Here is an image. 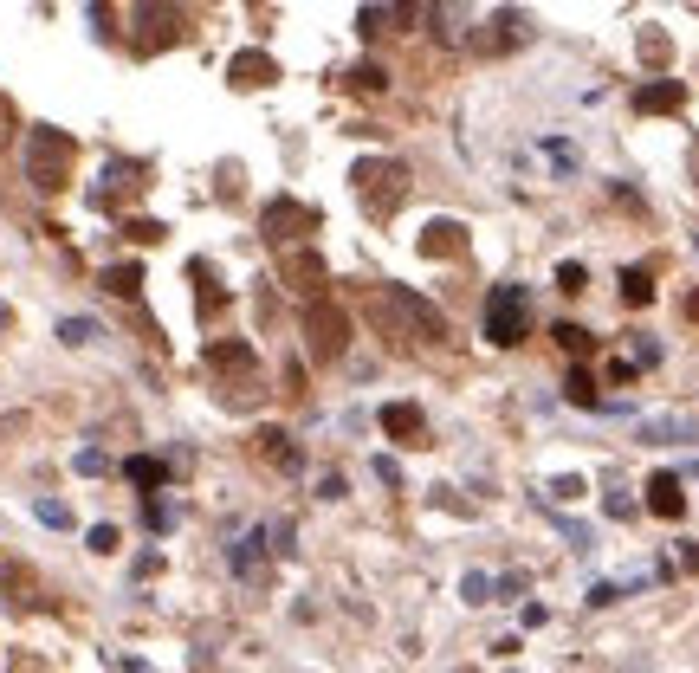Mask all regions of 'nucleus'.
<instances>
[{
	"mask_svg": "<svg viewBox=\"0 0 699 673\" xmlns=\"http://www.w3.org/2000/svg\"><path fill=\"white\" fill-rule=\"evenodd\" d=\"M415 13L421 7H356V26H363V39H382V33H402Z\"/></svg>",
	"mask_w": 699,
	"mask_h": 673,
	"instance_id": "14",
	"label": "nucleus"
},
{
	"mask_svg": "<svg viewBox=\"0 0 699 673\" xmlns=\"http://www.w3.org/2000/svg\"><path fill=\"white\" fill-rule=\"evenodd\" d=\"M622 298H628V305H648V298H654V272L648 266H628L622 272Z\"/></svg>",
	"mask_w": 699,
	"mask_h": 673,
	"instance_id": "20",
	"label": "nucleus"
},
{
	"mask_svg": "<svg viewBox=\"0 0 699 673\" xmlns=\"http://www.w3.org/2000/svg\"><path fill=\"white\" fill-rule=\"evenodd\" d=\"M0 589H7L13 602H26V570H0Z\"/></svg>",
	"mask_w": 699,
	"mask_h": 673,
	"instance_id": "39",
	"label": "nucleus"
},
{
	"mask_svg": "<svg viewBox=\"0 0 699 673\" xmlns=\"http://www.w3.org/2000/svg\"><path fill=\"white\" fill-rule=\"evenodd\" d=\"M78 473H91V479H98V473H111V453L85 447V453H78Z\"/></svg>",
	"mask_w": 699,
	"mask_h": 673,
	"instance_id": "34",
	"label": "nucleus"
},
{
	"mask_svg": "<svg viewBox=\"0 0 699 673\" xmlns=\"http://www.w3.org/2000/svg\"><path fill=\"white\" fill-rule=\"evenodd\" d=\"M227 78L240 91H259V85H272V78H279V65H272V52H233Z\"/></svg>",
	"mask_w": 699,
	"mask_h": 673,
	"instance_id": "9",
	"label": "nucleus"
},
{
	"mask_svg": "<svg viewBox=\"0 0 699 673\" xmlns=\"http://www.w3.org/2000/svg\"><path fill=\"white\" fill-rule=\"evenodd\" d=\"M59 337H65V343H72V350H78V343H98L104 331H98V324H91V318H59Z\"/></svg>",
	"mask_w": 699,
	"mask_h": 673,
	"instance_id": "25",
	"label": "nucleus"
},
{
	"mask_svg": "<svg viewBox=\"0 0 699 673\" xmlns=\"http://www.w3.org/2000/svg\"><path fill=\"white\" fill-rule=\"evenodd\" d=\"M344 85H350V91H382V85H389V72H382L376 59H363L356 72H344Z\"/></svg>",
	"mask_w": 699,
	"mask_h": 673,
	"instance_id": "21",
	"label": "nucleus"
},
{
	"mask_svg": "<svg viewBox=\"0 0 699 673\" xmlns=\"http://www.w3.org/2000/svg\"><path fill=\"white\" fill-rule=\"evenodd\" d=\"M175 525V505H162V499H149V531H169Z\"/></svg>",
	"mask_w": 699,
	"mask_h": 673,
	"instance_id": "38",
	"label": "nucleus"
},
{
	"mask_svg": "<svg viewBox=\"0 0 699 673\" xmlns=\"http://www.w3.org/2000/svg\"><path fill=\"white\" fill-rule=\"evenodd\" d=\"M505 46H518V13H492L486 20V33H473V52H505Z\"/></svg>",
	"mask_w": 699,
	"mask_h": 673,
	"instance_id": "15",
	"label": "nucleus"
},
{
	"mask_svg": "<svg viewBox=\"0 0 699 673\" xmlns=\"http://www.w3.org/2000/svg\"><path fill=\"white\" fill-rule=\"evenodd\" d=\"M266 551L292 557V525H285V518H272V525H266Z\"/></svg>",
	"mask_w": 699,
	"mask_h": 673,
	"instance_id": "29",
	"label": "nucleus"
},
{
	"mask_svg": "<svg viewBox=\"0 0 699 673\" xmlns=\"http://www.w3.org/2000/svg\"><path fill=\"white\" fill-rule=\"evenodd\" d=\"M641 441L687 447V441H699V421H693V415H648V421H641Z\"/></svg>",
	"mask_w": 699,
	"mask_h": 673,
	"instance_id": "10",
	"label": "nucleus"
},
{
	"mask_svg": "<svg viewBox=\"0 0 699 673\" xmlns=\"http://www.w3.org/2000/svg\"><path fill=\"white\" fill-rule=\"evenodd\" d=\"M259 453H266L279 473H298V466H305V453L292 447V434H285V428H266V434H259Z\"/></svg>",
	"mask_w": 699,
	"mask_h": 673,
	"instance_id": "16",
	"label": "nucleus"
},
{
	"mask_svg": "<svg viewBox=\"0 0 699 673\" xmlns=\"http://www.w3.org/2000/svg\"><path fill=\"white\" fill-rule=\"evenodd\" d=\"M123 479H130V486H143V492H162L169 466H162V460H130V466H123Z\"/></svg>",
	"mask_w": 699,
	"mask_h": 673,
	"instance_id": "19",
	"label": "nucleus"
},
{
	"mask_svg": "<svg viewBox=\"0 0 699 673\" xmlns=\"http://www.w3.org/2000/svg\"><path fill=\"white\" fill-rule=\"evenodd\" d=\"M285 285H298V292H305V305H318V298H331V266H324L311 246H298V253L285 259Z\"/></svg>",
	"mask_w": 699,
	"mask_h": 673,
	"instance_id": "7",
	"label": "nucleus"
},
{
	"mask_svg": "<svg viewBox=\"0 0 699 673\" xmlns=\"http://www.w3.org/2000/svg\"><path fill=\"white\" fill-rule=\"evenodd\" d=\"M641 59H654V65L667 59V33L661 26H641Z\"/></svg>",
	"mask_w": 699,
	"mask_h": 673,
	"instance_id": "28",
	"label": "nucleus"
},
{
	"mask_svg": "<svg viewBox=\"0 0 699 673\" xmlns=\"http://www.w3.org/2000/svg\"><path fill=\"white\" fill-rule=\"evenodd\" d=\"M460 602H473V609H479V602H492V576L486 570H466L460 576Z\"/></svg>",
	"mask_w": 699,
	"mask_h": 673,
	"instance_id": "23",
	"label": "nucleus"
},
{
	"mask_svg": "<svg viewBox=\"0 0 699 673\" xmlns=\"http://www.w3.org/2000/svg\"><path fill=\"white\" fill-rule=\"evenodd\" d=\"M376 479H382V486H395V492H402V460H395V453H376Z\"/></svg>",
	"mask_w": 699,
	"mask_h": 673,
	"instance_id": "32",
	"label": "nucleus"
},
{
	"mask_svg": "<svg viewBox=\"0 0 699 673\" xmlns=\"http://www.w3.org/2000/svg\"><path fill=\"white\" fill-rule=\"evenodd\" d=\"M33 512H39V525H52V531H65V525H72V505H59V499H39Z\"/></svg>",
	"mask_w": 699,
	"mask_h": 673,
	"instance_id": "27",
	"label": "nucleus"
},
{
	"mask_svg": "<svg viewBox=\"0 0 699 673\" xmlns=\"http://www.w3.org/2000/svg\"><path fill=\"white\" fill-rule=\"evenodd\" d=\"M551 337H557V343H564V350H570V356H589V350H596V337H589V331H583V324H557V331H551Z\"/></svg>",
	"mask_w": 699,
	"mask_h": 673,
	"instance_id": "24",
	"label": "nucleus"
},
{
	"mask_svg": "<svg viewBox=\"0 0 699 673\" xmlns=\"http://www.w3.org/2000/svg\"><path fill=\"white\" fill-rule=\"evenodd\" d=\"M344 492H350L344 473H324V479H318V499H344Z\"/></svg>",
	"mask_w": 699,
	"mask_h": 673,
	"instance_id": "41",
	"label": "nucleus"
},
{
	"mask_svg": "<svg viewBox=\"0 0 699 673\" xmlns=\"http://www.w3.org/2000/svg\"><path fill=\"white\" fill-rule=\"evenodd\" d=\"M123 233H130V240H143V246H149V240H162V221H130Z\"/></svg>",
	"mask_w": 699,
	"mask_h": 673,
	"instance_id": "40",
	"label": "nucleus"
},
{
	"mask_svg": "<svg viewBox=\"0 0 699 673\" xmlns=\"http://www.w3.org/2000/svg\"><path fill=\"white\" fill-rule=\"evenodd\" d=\"M551 499H564V505L583 499V479H577V473H557V479H551Z\"/></svg>",
	"mask_w": 699,
	"mask_h": 673,
	"instance_id": "33",
	"label": "nucleus"
},
{
	"mask_svg": "<svg viewBox=\"0 0 699 673\" xmlns=\"http://www.w3.org/2000/svg\"><path fill=\"white\" fill-rule=\"evenodd\" d=\"M350 182H356V195H363V208L376 214V221H389L395 208H402V195H408V169L395 156H363V162H350Z\"/></svg>",
	"mask_w": 699,
	"mask_h": 673,
	"instance_id": "2",
	"label": "nucleus"
},
{
	"mask_svg": "<svg viewBox=\"0 0 699 673\" xmlns=\"http://www.w3.org/2000/svg\"><path fill=\"white\" fill-rule=\"evenodd\" d=\"M602 505H609V518H635V499H622V492H609Z\"/></svg>",
	"mask_w": 699,
	"mask_h": 673,
	"instance_id": "44",
	"label": "nucleus"
},
{
	"mask_svg": "<svg viewBox=\"0 0 699 673\" xmlns=\"http://www.w3.org/2000/svg\"><path fill=\"white\" fill-rule=\"evenodd\" d=\"M91 551L111 557V551H117V525H91Z\"/></svg>",
	"mask_w": 699,
	"mask_h": 673,
	"instance_id": "37",
	"label": "nucleus"
},
{
	"mask_svg": "<svg viewBox=\"0 0 699 673\" xmlns=\"http://www.w3.org/2000/svg\"><path fill=\"white\" fill-rule=\"evenodd\" d=\"M544 149H551L557 169H577V149H570V143H544Z\"/></svg>",
	"mask_w": 699,
	"mask_h": 673,
	"instance_id": "42",
	"label": "nucleus"
},
{
	"mask_svg": "<svg viewBox=\"0 0 699 673\" xmlns=\"http://www.w3.org/2000/svg\"><path fill=\"white\" fill-rule=\"evenodd\" d=\"M628 363H635V369L661 363V343H654V337H635V356H628Z\"/></svg>",
	"mask_w": 699,
	"mask_h": 673,
	"instance_id": "36",
	"label": "nucleus"
},
{
	"mask_svg": "<svg viewBox=\"0 0 699 673\" xmlns=\"http://www.w3.org/2000/svg\"><path fill=\"white\" fill-rule=\"evenodd\" d=\"M525 337H531V292L525 285H499V292L486 298V343L518 350Z\"/></svg>",
	"mask_w": 699,
	"mask_h": 673,
	"instance_id": "3",
	"label": "nucleus"
},
{
	"mask_svg": "<svg viewBox=\"0 0 699 673\" xmlns=\"http://www.w3.org/2000/svg\"><path fill=\"white\" fill-rule=\"evenodd\" d=\"M259 227H266V240H279V246H292V240H305L311 227H318V214L305 208V201H266V214H259Z\"/></svg>",
	"mask_w": 699,
	"mask_h": 673,
	"instance_id": "6",
	"label": "nucleus"
},
{
	"mask_svg": "<svg viewBox=\"0 0 699 673\" xmlns=\"http://www.w3.org/2000/svg\"><path fill=\"white\" fill-rule=\"evenodd\" d=\"M583 279H589V272L577 266V259H564V266H557V292H583Z\"/></svg>",
	"mask_w": 699,
	"mask_h": 673,
	"instance_id": "31",
	"label": "nucleus"
},
{
	"mask_svg": "<svg viewBox=\"0 0 699 673\" xmlns=\"http://www.w3.org/2000/svg\"><path fill=\"white\" fill-rule=\"evenodd\" d=\"M589 602H596V609H609V602H622V583H609V576H602V583H589Z\"/></svg>",
	"mask_w": 699,
	"mask_h": 673,
	"instance_id": "35",
	"label": "nucleus"
},
{
	"mask_svg": "<svg viewBox=\"0 0 699 673\" xmlns=\"http://www.w3.org/2000/svg\"><path fill=\"white\" fill-rule=\"evenodd\" d=\"M421 253H428V259H460L466 253V221H428Z\"/></svg>",
	"mask_w": 699,
	"mask_h": 673,
	"instance_id": "11",
	"label": "nucleus"
},
{
	"mask_svg": "<svg viewBox=\"0 0 699 673\" xmlns=\"http://www.w3.org/2000/svg\"><path fill=\"white\" fill-rule=\"evenodd\" d=\"M492 596H505V602H512V596H525V570H505V576H492Z\"/></svg>",
	"mask_w": 699,
	"mask_h": 673,
	"instance_id": "30",
	"label": "nucleus"
},
{
	"mask_svg": "<svg viewBox=\"0 0 699 673\" xmlns=\"http://www.w3.org/2000/svg\"><path fill=\"white\" fill-rule=\"evenodd\" d=\"M382 428H389V441H408V447H434V434H428V415H421L415 402H389V408H382Z\"/></svg>",
	"mask_w": 699,
	"mask_h": 673,
	"instance_id": "8",
	"label": "nucleus"
},
{
	"mask_svg": "<svg viewBox=\"0 0 699 673\" xmlns=\"http://www.w3.org/2000/svg\"><path fill=\"white\" fill-rule=\"evenodd\" d=\"M208 363L214 369H240L246 376V369H253V343H208Z\"/></svg>",
	"mask_w": 699,
	"mask_h": 673,
	"instance_id": "17",
	"label": "nucleus"
},
{
	"mask_svg": "<svg viewBox=\"0 0 699 673\" xmlns=\"http://www.w3.org/2000/svg\"><path fill=\"white\" fill-rule=\"evenodd\" d=\"M564 389H570V402H577V408H596V382H589V369H570Z\"/></svg>",
	"mask_w": 699,
	"mask_h": 673,
	"instance_id": "26",
	"label": "nucleus"
},
{
	"mask_svg": "<svg viewBox=\"0 0 699 673\" xmlns=\"http://www.w3.org/2000/svg\"><path fill=\"white\" fill-rule=\"evenodd\" d=\"M648 512H654V518H680V512H687L680 473H654V479H648Z\"/></svg>",
	"mask_w": 699,
	"mask_h": 673,
	"instance_id": "13",
	"label": "nucleus"
},
{
	"mask_svg": "<svg viewBox=\"0 0 699 673\" xmlns=\"http://www.w3.org/2000/svg\"><path fill=\"white\" fill-rule=\"evenodd\" d=\"M104 292L136 298V292H143V266H104Z\"/></svg>",
	"mask_w": 699,
	"mask_h": 673,
	"instance_id": "18",
	"label": "nucleus"
},
{
	"mask_svg": "<svg viewBox=\"0 0 699 673\" xmlns=\"http://www.w3.org/2000/svg\"><path fill=\"white\" fill-rule=\"evenodd\" d=\"M680 104H687V85H680V78H654V85L635 91V111H641V117H654V111H680Z\"/></svg>",
	"mask_w": 699,
	"mask_h": 673,
	"instance_id": "12",
	"label": "nucleus"
},
{
	"mask_svg": "<svg viewBox=\"0 0 699 673\" xmlns=\"http://www.w3.org/2000/svg\"><path fill=\"white\" fill-rule=\"evenodd\" d=\"M635 376H641V369L628 363V356H615V363H609V382H635Z\"/></svg>",
	"mask_w": 699,
	"mask_h": 673,
	"instance_id": "43",
	"label": "nucleus"
},
{
	"mask_svg": "<svg viewBox=\"0 0 699 673\" xmlns=\"http://www.w3.org/2000/svg\"><path fill=\"white\" fill-rule=\"evenodd\" d=\"M389 305L408 318V331H415L421 343H447L454 337V324H447V311L441 305H428L421 292H408V285H389Z\"/></svg>",
	"mask_w": 699,
	"mask_h": 673,
	"instance_id": "5",
	"label": "nucleus"
},
{
	"mask_svg": "<svg viewBox=\"0 0 699 673\" xmlns=\"http://www.w3.org/2000/svg\"><path fill=\"white\" fill-rule=\"evenodd\" d=\"M305 343H311V356H318V363H337V356H344L350 318H344V305H337V298H318V305H305Z\"/></svg>",
	"mask_w": 699,
	"mask_h": 673,
	"instance_id": "4",
	"label": "nucleus"
},
{
	"mask_svg": "<svg viewBox=\"0 0 699 673\" xmlns=\"http://www.w3.org/2000/svg\"><path fill=\"white\" fill-rule=\"evenodd\" d=\"M72 156H78V143L65 130H52V123L26 130V182H33L39 195H59V188L72 182Z\"/></svg>",
	"mask_w": 699,
	"mask_h": 673,
	"instance_id": "1",
	"label": "nucleus"
},
{
	"mask_svg": "<svg viewBox=\"0 0 699 673\" xmlns=\"http://www.w3.org/2000/svg\"><path fill=\"white\" fill-rule=\"evenodd\" d=\"M259 544H266V531H253V538L233 544V570L240 576H259Z\"/></svg>",
	"mask_w": 699,
	"mask_h": 673,
	"instance_id": "22",
	"label": "nucleus"
}]
</instances>
